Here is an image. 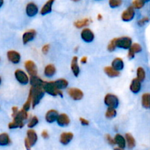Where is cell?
<instances>
[{
	"mask_svg": "<svg viewBox=\"0 0 150 150\" xmlns=\"http://www.w3.org/2000/svg\"><path fill=\"white\" fill-rule=\"evenodd\" d=\"M45 92L42 86H31L29 90V97L32 98V108H35L40 103L42 98H43Z\"/></svg>",
	"mask_w": 150,
	"mask_h": 150,
	"instance_id": "cell-1",
	"label": "cell"
},
{
	"mask_svg": "<svg viewBox=\"0 0 150 150\" xmlns=\"http://www.w3.org/2000/svg\"><path fill=\"white\" fill-rule=\"evenodd\" d=\"M42 89L47 94L52 96H62V92L61 90L58 89L56 86L54 81H45L42 85Z\"/></svg>",
	"mask_w": 150,
	"mask_h": 150,
	"instance_id": "cell-2",
	"label": "cell"
},
{
	"mask_svg": "<svg viewBox=\"0 0 150 150\" xmlns=\"http://www.w3.org/2000/svg\"><path fill=\"white\" fill-rule=\"evenodd\" d=\"M26 136H27L25 139V146H26V149L30 150L31 147L34 146L38 141V135L35 130L30 128L27 130Z\"/></svg>",
	"mask_w": 150,
	"mask_h": 150,
	"instance_id": "cell-3",
	"label": "cell"
},
{
	"mask_svg": "<svg viewBox=\"0 0 150 150\" xmlns=\"http://www.w3.org/2000/svg\"><path fill=\"white\" fill-rule=\"evenodd\" d=\"M104 103L108 107L117 108L119 105V98L114 94H107L104 98Z\"/></svg>",
	"mask_w": 150,
	"mask_h": 150,
	"instance_id": "cell-4",
	"label": "cell"
},
{
	"mask_svg": "<svg viewBox=\"0 0 150 150\" xmlns=\"http://www.w3.org/2000/svg\"><path fill=\"white\" fill-rule=\"evenodd\" d=\"M116 44H117V48L118 47L122 49H129L132 45V39L129 37L116 38Z\"/></svg>",
	"mask_w": 150,
	"mask_h": 150,
	"instance_id": "cell-5",
	"label": "cell"
},
{
	"mask_svg": "<svg viewBox=\"0 0 150 150\" xmlns=\"http://www.w3.org/2000/svg\"><path fill=\"white\" fill-rule=\"evenodd\" d=\"M15 78L18 81V83H20L22 85L27 84L29 82V78L28 75L25 73L23 70L21 69H18L15 71Z\"/></svg>",
	"mask_w": 150,
	"mask_h": 150,
	"instance_id": "cell-6",
	"label": "cell"
},
{
	"mask_svg": "<svg viewBox=\"0 0 150 150\" xmlns=\"http://www.w3.org/2000/svg\"><path fill=\"white\" fill-rule=\"evenodd\" d=\"M67 92L69 96L74 100H80L83 97V92L78 88H69Z\"/></svg>",
	"mask_w": 150,
	"mask_h": 150,
	"instance_id": "cell-7",
	"label": "cell"
},
{
	"mask_svg": "<svg viewBox=\"0 0 150 150\" xmlns=\"http://www.w3.org/2000/svg\"><path fill=\"white\" fill-rule=\"evenodd\" d=\"M24 67L27 73L30 76H34L38 75V67H37L36 64H35V63L33 61H32V60L26 61L25 62Z\"/></svg>",
	"mask_w": 150,
	"mask_h": 150,
	"instance_id": "cell-8",
	"label": "cell"
},
{
	"mask_svg": "<svg viewBox=\"0 0 150 150\" xmlns=\"http://www.w3.org/2000/svg\"><path fill=\"white\" fill-rule=\"evenodd\" d=\"M81 38L84 42H91L95 39L94 32L89 28H84L81 32Z\"/></svg>",
	"mask_w": 150,
	"mask_h": 150,
	"instance_id": "cell-9",
	"label": "cell"
},
{
	"mask_svg": "<svg viewBox=\"0 0 150 150\" xmlns=\"http://www.w3.org/2000/svg\"><path fill=\"white\" fill-rule=\"evenodd\" d=\"M7 57L9 62H10L13 64H18L21 61V54L18 51L14 50H10L7 51Z\"/></svg>",
	"mask_w": 150,
	"mask_h": 150,
	"instance_id": "cell-10",
	"label": "cell"
},
{
	"mask_svg": "<svg viewBox=\"0 0 150 150\" xmlns=\"http://www.w3.org/2000/svg\"><path fill=\"white\" fill-rule=\"evenodd\" d=\"M135 16V10L132 6L127 7L122 13V20L124 21L128 22L133 19Z\"/></svg>",
	"mask_w": 150,
	"mask_h": 150,
	"instance_id": "cell-11",
	"label": "cell"
},
{
	"mask_svg": "<svg viewBox=\"0 0 150 150\" xmlns=\"http://www.w3.org/2000/svg\"><path fill=\"white\" fill-rule=\"evenodd\" d=\"M39 9L38 5L34 2H29L26 6V13L29 17H34L38 13Z\"/></svg>",
	"mask_w": 150,
	"mask_h": 150,
	"instance_id": "cell-12",
	"label": "cell"
},
{
	"mask_svg": "<svg viewBox=\"0 0 150 150\" xmlns=\"http://www.w3.org/2000/svg\"><path fill=\"white\" fill-rule=\"evenodd\" d=\"M36 31L34 29H29V30L26 31L23 33V36H22V41H23V44H27L28 42H31L33 40L34 38L36 36Z\"/></svg>",
	"mask_w": 150,
	"mask_h": 150,
	"instance_id": "cell-13",
	"label": "cell"
},
{
	"mask_svg": "<svg viewBox=\"0 0 150 150\" xmlns=\"http://www.w3.org/2000/svg\"><path fill=\"white\" fill-rule=\"evenodd\" d=\"M59 113L57 112V111L54 109H51L49 111H47V113L45 114V119L46 120L47 122L48 123H53L55 121H57V119L58 117Z\"/></svg>",
	"mask_w": 150,
	"mask_h": 150,
	"instance_id": "cell-14",
	"label": "cell"
},
{
	"mask_svg": "<svg viewBox=\"0 0 150 150\" xmlns=\"http://www.w3.org/2000/svg\"><path fill=\"white\" fill-rule=\"evenodd\" d=\"M57 122L61 127L67 126L70 122V120L66 114H60L57 119Z\"/></svg>",
	"mask_w": 150,
	"mask_h": 150,
	"instance_id": "cell-15",
	"label": "cell"
},
{
	"mask_svg": "<svg viewBox=\"0 0 150 150\" xmlns=\"http://www.w3.org/2000/svg\"><path fill=\"white\" fill-rule=\"evenodd\" d=\"M54 1H55V0H48L43 4V6H42L40 10V14L42 16H45V15L48 14V13H50L52 11V7Z\"/></svg>",
	"mask_w": 150,
	"mask_h": 150,
	"instance_id": "cell-16",
	"label": "cell"
},
{
	"mask_svg": "<svg viewBox=\"0 0 150 150\" xmlns=\"http://www.w3.org/2000/svg\"><path fill=\"white\" fill-rule=\"evenodd\" d=\"M142 50V46H141L138 43H133L132 44L130 48H129V51H128V57L130 59H133V57H135V54H137V53L141 52Z\"/></svg>",
	"mask_w": 150,
	"mask_h": 150,
	"instance_id": "cell-17",
	"label": "cell"
},
{
	"mask_svg": "<svg viewBox=\"0 0 150 150\" xmlns=\"http://www.w3.org/2000/svg\"><path fill=\"white\" fill-rule=\"evenodd\" d=\"M78 60L79 59H78L77 57H73V59H72L71 64H70L72 72H73V75L76 77L79 76V73H80V67H79Z\"/></svg>",
	"mask_w": 150,
	"mask_h": 150,
	"instance_id": "cell-18",
	"label": "cell"
},
{
	"mask_svg": "<svg viewBox=\"0 0 150 150\" xmlns=\"http://www.w3.org/2000/svg\"><path fill=\"white\" fill-rule=\"evenodd\" d=\"M24 125V123H23V120H20L18 117H13V122H11L10 123H9L8 127L10 129H15V128H22Z\"/></svg>",
	"mask_w": 150,
	"mask_h": 150,
	"instance_id": "cell-19",
	"label": "cell"
},
{
	"mask_svg": "<svg viewBox=\"0 0 150 150\" xmlns=\"http://www.w3.org/2000/svg\"><path fill=\"white\" fill-rule=\"evenodd\" d=\"M73 138V134L70 132H64L62 133L60 136V142L62 144L67 145L70 143Z\"/></svg>",
	"mask_w": 150,
	"mask_h": 150,
	"instance_id": "cell-20",
	"label": "cell"
},
{
	"mask_svg": "<svg viewBox=\"0 0 150 150\" xmlns=\"http://www.w3.org/2000/svg\"><path fill=\"white\" fill-rule=\"evenodd\" d=\"M142 88V84H141V81L138 80L137 79H134L132 81L131 83L130 86V89L133 93H139Z\"/></svg>",
	"mask_w": 150,
	"mask_h": 150,
	"instance_id": "cell-21",
	"label": "cell"
},
{
	"mask_svg": "<svg viewBox=\"0 0 150 150\" xmlns=\"http://www.w3.org/2000/svg\"><path fill=\"white\" fill-rule=\"evenodd\" d=\"M124 61H123L122 59L120 58V57L114 59L112 61V63H111V67H114L115 70H118V71L122 70L124 68Z\"/></svg>",
	"mask_w": 150,
	"mask_h": 150,
	"instance_id": "cell-22",
	"label": "cell"
},
{
	"mask_svg": "<svg viewBox=\"0 0 150 150\" xmlns=\"http://www.w3.org/2000/svg\"><path fill=\"white\" fill-rule=\"evenodd\" d=\"M56 72H57V69H56L55 66L52 64H48L44 68V74L48 78L54 76L55 75Z\"/></svg>",
	"mask_w": 150,
	"mask_h": 150,
	"instance_id": "cell-23",
	"label": "cell"
},
{
	"mask_svg": "<svg viewBox=\"0 0 150 150\" xmlns=\"http://www.w3.org/2000/svg\"><path fill=\"white\" fill-rule=\"evenodd\" d=\"M104 72H105L107 76L111 78L117 77V76H119L120 75V72L115 70L111 66H107V67H105L104 68Z\"/></svg>",
	"mask_w": 150,
	"mask_h": 150,
	"instance_id": "cell-24",
	"label": "cell"
},
{
	"mask_svg": "<svg viewBox=\"0 0 150 150\" xmlns=\"http://www.w3.org/2000/svg\"><path fill=\"white\" fill-rule=\"evenodd\" d=\"M114 142H115V144L118 145L119 147L122 148V149H124L126 146V140L124 137H123L122 135L120 134H117L114 137Z\"/></svg>",
	"mask_w": 150,
	"mask_h": 150,
	"instance_id": "cell-25",
	"label": "cell"
},
{
	"mask_svg": "<svg viewBox=\"0 0 150 150\" xmlns=\"http://www.w3.org/2000/svg\"><path fill=\"white\" fill-rule=\"evenodd\" d=\"M44 82L45 81L38 76H30V79H29V83L32 86H42Z\"/></svg>",
	"mask_w": 150,
	"mask_h": 150,
	"instance_id": "cell-26",
	"label": "cell"
},
{
	"mask_svg": "<svg viewBox=\"0 0 150 150\" xmlns=\"http://www.w3.org/2000/svg\"><path fill=\"white\" fill-rule=\"evenodd\" d=\"M91 22H92V21H91L90 18H86L81 19V20L76 21L74 23V26L78 29H81V28L86 27L87 26H89Z\"/></svg>",
	"mask_w": 150,
	"mask_h": 150,
	"instance_id": "cell-27",
	"label": "cell"
},
{
	"mask_svg": "<svg viewBox=\"0 0 150 150\" xmlns=\"http://www.w3.org/2000/svg\"><path fill=\"white\" fill-rule=\"evenodd\" d=\"M56 86L58 89L62 90L63 89H66L68 86V81L64 79H59L57 80L54 81Z\"/></svg>",
	"mask_w": 150,
	"mask_h": 150,
	"instance_id": "cell-28",
	"label": "cell"
},
{
	"mask_svg": "<svg viewBox=\"0 0 150 150\" xmlns=\"http://www.w3.org/2000/svg\"><path fill=\"white\" fill-rule=\"evenodd\" d=\"M11 142L8 134L6 133H3L0 134V146H7Z\"/></svg>",
	"mask_w": 150,
	"mask_h": 150,
	"instance_id": "cell-29",
	"label": "cell"
},
{
	"mask_svg": "<svg viewBox=\"0 0 150 150\" xmlns=\"http://www.w3.org/2000/svg\"><path fill=\"white\" fill-rule=\"evenodd\" d=\"M142 103L144 108H150V93H144L142 95Z\"/></svg>",
	"mask_w": 150,
	"mask_h": 150,
	"instance_id": "cell-30",
	"label": "cell"
},
{
	"mask_svg": "<svg viewBox=\"0 0 150 150\" xmlns=\"http://www.w3.org/2000/svg\"><path fill=\"white\" fill-rule=\"evenodd\" d=\"M125 140L126 143L127 144V146H128L130 149H132V148H133L136 146V141H135L133 136H132L131 134H130V133H126Z\"/></svg>",
	"mask_w": 150,
	"mask_h": 150,
	"instance_id": "cell-31",
	"label": "cell"
},
{
	"mask_svg": "<svg viewBox=\"0 0 150 150\" xmlns=\"http://www.w3.org/2000/svg\"><path fill=\"white\" fill-rule=\"evenodd\" d=\"M117 116V110L114 108L108 107L107 111L105 112V117L108 119H112Z\"/></svg>",
	"mask_w": 150,
	"mask_h": 150,
	"instance_id": "cell-32",
	"label": "cell"
},
{
	"mask_svg": "<svg viewBox=\"0 0 150 150\" xmlns=\"http://www.w3.org/2000/svg\"><path fill=\"white\" fill-rule=\"evenodd\" d=\"M136 74H137V78H136V79H137L138 80L140 81L141 82H142L145 79L146 74H145L144 70V68H142V67H139V68L137 69Z\"/></svg>",
	"mask_w": 150,
	"mask_h": 150,
	"instance_id": "cell-33",
	"label": "cell"
},
{
	"mask_svg": "<svg viewBox=\"0 0 150 150\" xmlns=\"http://www.w3.org/2000/svg\"><path fill=\"white\" fill-rule=\"evenodd\" d=\"M38 122H39V120H38V117H37L36 116H33V117L30 119L29 123H28V127H29V128H33L34 127H35V126L38 124Z\"/></svg>",
	"mask_w": 150,
	"mask_h": 150,
	"instance_id": "cell-34",
	"label": "cell"
},
{
	"mask_svg": "<svg viewBox=\"0 0 150 150\" xmlns=\"http://www.w3.org/2000/svg\"><path fill=\"white\" fill-rule=\"evenodd\" d=\"M108 4L111 8H117L122 4V0H109Z\"/></svg>",
	"mask_w": 150,
	"mask_h": 150,
	"instance_id": "cell-35",
	"label": "cell"
},
{
	"mask_svg": "<svg viewBox=\"0 0 150 150\" xmlns=\"http://www.w3.org/2000/svg\"><path fill=\"white\" fill-rule=\"evenodd\" d=\"M144 5V2L142 0H134L132 3V7L134 9H141Z\"/></svg>",
	"mask_w": 150,
	"mask_h": 150,
	"instance_id": "cell-36",
	"label": "cell"
},
{
	"mask_svg": "<svg viewBox=\"0 0 150 150\" xmlns=\"http://www.w3.org/2000/svg\"><path fill=\"white\" fill-rule=\"evenodd\" d=\"M108 50L111 52L114 51V50L117 48V44H116V38L113 39L111 42H109V44L108 45Z\"/></svg>",
	"mask_w": 150,
	"mask_h": 150,
	"instance_id": "cell-37",
	"label": "cell"
},
{
	"mask_svg": "<svg viewBox=\"0 0 150 150\" xmlns=\"http://www.w3.org/2000/svg\"><path fill=\"white\" fill-rule=\"evenodd\" d=\"M31 105H32V98H31L30 97L28 96L27 100H26V103L23 104V108H23V109H24L25 111H28L29 110V108H30Z\"/></svg>",
	"mask_w": 150,
	"mask_h": 150,
	"instance_id": "cell-38",
	"label": "cell"
},
{
	"mask_svg": "<svg viewBox=\"0 0 150 150\" xmlns=\"http://www.w3.org/2000/svg\"><path fill=\"white\" fill-rule=\"evenodd\" d=\"M106 140L108 142V144H110L111 145H114L115 144V142H114V139L111 137L110 135H106Z\"/></svg>",
	"mask_w": 150,
	"mask_h": 150,
	"instance_id": "cell-39",
	"label": "cell"
},
{
	"mask_svg": "<svg viewBox=\"0 0 150 150\" xmlns=\"http://www.w3.org/2000/svg\"><path fill=\"white\" fill-rule=\"evenodd\" d=\"M50 49V45L48 44H46V45H44L42 48V52L44 54H46L48 52Z\"/></svg>",
	"mask_w": 150,
	"mask_h": 150,
	"instance_id": "cell-40",
	"label": "cell"
},
{
	"mask_svg": "<svg viewBox=\"0 0 150 150\" xmlns=\"http://www.w3.org/2000/svg\"><path fill=\"white\" fill-rule=\"evenodd\" d=\"M79 121H80L81 124L82 125L86 126V125H89V122L84 118H80L79 119Z\"/></svg>",
	"mask_w": 150,
	"mask_h": 150,
	"instance_id": "cell-41",
	"label": "cell"
},
{
	"mask_svg": "<svg viewBox=\"0 0 150 150\" xmlns=\"http://www.w3.org/2000/svg\"><path fill=\"white\" fill-rule=\"evenodd\" d=\"M148 21H149V18H142V20L139 21V26H143L144 24H145V23Z\"/></svg>",
	"mask_w": 150,
	"mask_h": 150,
	"instance_id": "cell-42",
	"label": "cell"
},
{
	"mask_svg": "<svg viewBox=\"0 0 150 150\" xmlns=\"http://www.w3.org/2000/svg\"><path fill=\"white\" fill-rule=\"evenodd\" d=\"M41 136H42V137L44 138V139H48V138L49 137V135H48V133L47 130H43V131L42 132V133H41Z\"/></svg>",
	"mask_w": 150,
	"mask_h": 150,
	"instance_id": "cell-43",
	"label": "cell"
},
{
	"mask_svg": "<svg viewBox=\"0 0 150 150\" xmlns=\"http://www.w3.org/2000/svg\"><path fill=\"white\" fill-rule=\"evenodd\" d=\"M12 111H13L12 116H13V117L18 113V107H16V106L13 107V108H12Z\"/></svg>",
	"mask_w": 150,
	"mask_h": 150,
	"instance_id": "cell-44",
	"label": "cell"
},
{
	"mask_svg": "<svg viewBox=\"0 0 150 150\" xmlns=\"http://www.w3.org/2000/svg\"><path fill=\"white\" fill-rule=\"evenodd\" d=\"M81 62L82 64H85V63L87 62V57H83L81 59Z\"/></svg>",
	"mask_w": 150,
	"mask_h": 150,
	"instance_id": "cell-45",
	"label": "cell"
},
{
	"mask_svg": "<svg viewBox=\"0 0 150 150\" xmlns=\"http://www.w3.org/2000/svg\"><path fill=\"white\" fill-rule=\"evenodd\" d=\"M3 4H4V0H0V8L2 7Z\"/></svg>",
	"mask_w": 150,
	"mask_h": 150,
	"instance_id": "cell-46",
	"label": "cell"
},
{
	"mask_svg": "<svg viewBox=\"0 0 150 150\" xmlns=\"http://www.w3.org/2000/svg\"><path fill=\"white\" fill-rule=\"evenodd\" d=\"M102 18H103L102 16H101L100 14H98V20H102Z\"/></svg>",
	"mask_w": 150,
	"mask_h": 150,
	"instance_id": "cell-47",
	"label": "cell"
},
{
	"mask_svg": "<svg viewBox=\"0 0 150 150\" xmlns=\"http://www.w3.org/2000/svg\"><path fill=\"white\" fill-rule=\"evenodd\" d=\"M114 150H123V149H122V148H120V147H117L114 149Z\"/></svg>",
	"mask_w": 150,
	"mask_h": 150,
	"instance_id": "cell-48",
	"label": "cell"
},
{
	"mask_svg": "<svg viewBox=\"0 0 150 150\" xmlns=\"http://www.w3.org/2000/svg\"><path fill=\"white\" fill-rule=\"evenodd\" d=\"M142 1L145 3V2H148V1H150V0H142Z\"/></svg>",
	"mask_w": 150,
	"mask_h": 150,
	"instance_id": "cell-49",
	"label": "cell"
},
{
	"mask_svg": "<svg viewBox=\"0 0 150 150\" xmlns=\"http://www.w3.org/2000/svg\"><path fill=\"white\" fill-rule=\"evenodd\" d=\"M71 1H81V0H71Z\"/></svg>",
	"mask_w": 150,
	"mask_h": 150,
	"instance_id": "cell-50",
	"label": "cell"
},
{
	"mask_svg": "<svg viewBox=\"0 0 150 150\" xmlns=\"http://www.w3.org/2000/svg\"><path fill=\"white\" fill-rule=\"evenodd\" d=\"M1 76H0V84H1Z\"/></svg>",
	"mask_w": 150,
	"mask_h": 150,
	"instance_id": "cell-51",
	"label": "cell"
},
{
	"mask_svg": "<svg viewBox=\"0 0 150 150\" xmlns=\"http://www.w3.org/2000/svg\"><path fill=\"white\" fill-rule=\"evenodd\" d=\"M95 1H101V0H95Z\"/></svg>",
	"mask_w": 150,
	"mask_h": 150,
	"instance_id": "cell-52",
	"label": "cell"
}]
</instances>
